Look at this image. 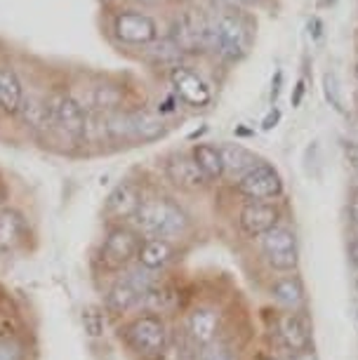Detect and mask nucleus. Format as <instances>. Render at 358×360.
Listing matches in <instances>:
<instances>
[{"label": "nucleus", "mask_w": 358, "mask_h": 360, "mask_svg": "<svg viewBox=\"0 0 358 360\" xmlns=\"http://www.w3.org/2000/svg\"><path fill=\"white\" fill-rule=\"evenodd\" d=\"M304 85H307L304 80H300V83H297L295 94H293V106H300L302 104V97H304V92H307V87H304Z\"/></svg>", "instance_id": "2f4dec72"}, {"label": "nucleus", "mask_w": 358, "mask_h": 360, "mask_svg": "<svg viewBox=\"0 0 358 360\" xmlns=\"http://www.w3.org/2000/svg\"><path fill=\"white\" fill-rule=\"evenodd\" d=\"M141 205V193L139 186L132 184V181H120V184L113 188L106 198V207L104 212L111 219H132L137 214V210Z\"/></svg>", "instance_id": "f8f14e48"}, {"label": "nucleus", "mask_w": 358, "mask_h": 360, "mask_svg": "<svg viewBox=\"0 0 358 360\" xmlns=\"http://www.w3.org/2000/svg\"><path fill=\"white\" fill-rule=\"evenodd\" d=\"M165 174L174 186L188 188V191L203 186L207 181L198 169V165H196V160L188 158V155H172V158L165 162Z\"/></svg>", "instance_id": "ddd939ff"}, {"label": "nucleus", "mask_w": 358, "mask_h": 360, "mask_svg": "<svg viewBox=\"0 0 358 360\" xmlns=\"http://www.w3.org/2000/svg\"><path fill=\"white\" fill-rule=\"evenodd\" d=\"M279 120H281V111H279V108H271L269 115L264 118V123H262V127H264V130H271V127H276Z\"/></svg>", "instance_id": "c85d7f7f"}, {"label": "nucleus", "mask_w": 358, "mask_h": 360, "mask_svg": "<svg viewBox=\"0 0 358 360\" xmlns=\"http://www.w3.org/2000/svg\"><path fill=\"white\" fill-rule=\"evenodd\" d=\"M276 330H279L281 342L293 353H304L312 349V335H309L307 323H304V318L297 311L281 314L279 321H276Z\"/></svg>", "instance_id": "9b49d317"}, {"label": "nucleus", "mask_w": 358, "mask_h": 360, "mask_svg": "<svg viewBox=\"0 0 358 360\" xmlns=\"http://www.w3.org/2000/svg\"><path fill=\"white\" fill-rule=\"evenodd\" d=\"M262 252H264L269 266L276 271H295L300 255H297V238L290 229L276 226L262 236Z\"/></svg>", "instance_id": "0eeeda50"}, {"label": "nucleus", "mask_w": 358, "mask_h": 360, "mask_svg": "<svg viewBox=\"0 0 358 360\" xmlns=\"http://www.w3.org/2000/svg\"><path fill=\"white\" fill-rule=\"evenodd\" d=\"M356 318H358V314H356Z\"/></svg>", "instance_id": "a19ab883"}, {"label": "nucleus", "mask_w": 358, "mask_h": 360, "mask_svg": "<svg viewBox=\"0 0 358 360\" xmlns=\"http://www.w3.org/2000/svg\"><path fill=\"white\" fill-rule=\"evenodd\" d=\"M349 217H351V221L358 226V193H354L349 198Z\"/></svg>", "instance_id": "7c9ffc66"}, {"label": "nucleus", "mask_w": 358, "mask_h": 360, "mask_svg": "<svg viewBox=\"0 0 358 360\" xmlns=\"http://www.w3.org/2000/svg\"><path fill=\"white\" fill-rule=\"evenodd\" d=\"M238 191L255 202L271 200V198H279L283 193V179L274 165L257 162L250 172H245L238 179Z\"/></svg>", "instance_id": "423d86ee"}, {"label": "nucleus", "mask_w": 358, "mask_h": 360, "mask_svg": "<svg viewBox=\"0 0 358 360\" xmlns=\"http://www.w3.org/2000/svg\"><path fill=\"white\" fill-rule=\"evenodd\" d=\"M354 288H356V295H358V278H356V281H354Z\"/></svg>", "instance_id": "58836bf2"}, {"label": "nucleus", "mask_w": 358, "mask_h": 360, "mask_svg": "<svg viewBox=\"0 0 358 360\" xmlns=\"http://www.w3.org/2000/svg\"><path fill=\"white\" fill-rule=\"evenodd\" d=\"M347 252H349L351 264H354V266L358 269V238H356V240H351V243H349V250H347Z\"/></svg>", "instance_id": "473e14b6"}, {"label": "nucleus", "mask_w": 358, "mask_h": 360, "mask_svg": "<svg viewBox=\"0 0 358 360\" xmlns=\"http://www.w3.org/2000/svg\"><path fill=\"white\" fill-rule=\"evenodd\" d=\"M0 360H22V346L15 339H0Z\"/></svg>", "instance_id": "bb28decb"}, {"label": "nucleus", "mask_w": 358, "mask_h": 360, "mask_svg": "<svg viewBox=\"0 0 358 360\" xmlns=\"http://www.w3.org/2000/svg\"><path fill=\"white\" fill-rule=\"evenodd\" d=\"M47 113H50V123L59 127L66 137L80 139L87 130V115L83 104L66 92L52 94L50 101H47Z\"/></svg>", "instance_id": "20e7f679"}, {"label": "nucleus", "mask_w": 358, "mask_h": 360, "mask_svg": "<svg viewBox=\"0 0 358 360\" xmlns=\"http://www.w3.org/2000/svg\"><path fill=\"white\" fill-rule=\"evenodd\" d=\"M120 99H123V94H120V90H116V87H94L92 90V106L99 108V111H111V108H118L120 106Z\"/></svg>", "instance_id": "b1692460"}, {"label": "nucleus", "mask_w": 358, "mask_h": 360, "mask_svg": "<svg viewBox=\"0 0 358 360\" xmlns=\"http://www.w3.org/2000/svg\"><path fill=\"white\" fill-rule=\"evenodd\" d=\"M269 360H279V358H269Z\"/></svg>", "instance_id": "ea45409f"}, {"label": "nucleus", "mask_w": 358, "mask_h": 360, "mask_svg": "<svg viewBox=\"0 0 358 360\" xmlns=\"http://www.w3.org/2000/svg\"><path fill=\"white\" fill-rule=\"evenodd\" d=\"M141 236L130 226H113L104 238V245H101L99 259L104 264V269L109 271H120L127 269L130 264L137 259L139 248H141Z\"/></svg>", "instance_id": "7ed1b4c3"}, {"label": "nucleus", "mask_w": 358, "mask_h": 360, "mask_svg": "<svg viewBox=\"0 0 358 360\" xmlns=\"http://www.w3.org/2000/svg\"><path fill=\"white\" fill-rule=\"evenodd\" d=\"M170 83L179 99H184L188 106H207L212 99L210 85L203 80L198 73L186 69V66H174L170 71Z\"/></svg>", "instance_id": "1a4fd4ad"}, {"label": "nucleus", "mask_w": 358, "mask_h": 360, "mask_svg": "<svg viewBox=\"0 0 358 360\" xmlns=\"http://www.w3.org/2000/svg\"><path fill=\"white\" fill-rule=\"evenodd\" d=\"M132 221L137 226V233H144L148 238H163V240L181 236L188 226L186 212L167 198L141 200Z\"/></svg>", "instance_id": "f257e3e1"}, {"label": "nucleus", "mask_w": 358, "mask_h": 360, "mask_svg": "<svg viewBox=\"0 0 358 360\" xmlns=\"http://www.w3.org/2000/svg\"><path fill=\"white\" fill-rule=\"evenodd\" d=\"M132 123V141H156L165 134L163 118L151 111H134L130 113Z\"/></svg>", "instance_id": "a211bd4d"}, {"label": "nucleus", "mask_w": 358, "mask_h": 360, "mask_svg": "<svg viewBox=\"0 0 358 360\" xmlns=\"http://www.w3.org/2000/svg\"><path fill=\"white\" fill-rule=\"evenodd\" d=\"M144 299H146L148 309L156 311V314H160V311H172L177 307V292L172 288H167V285H153L144 295Z\"/></svg>", "instance_id": "5701e85b"}, {"label": "nucleus", "mask_w": 358, "mask_h": 360, "mask_svg": "<svg viewBox=\"0 0 358 360\" xmlns=\"http://www.w3.org/2000/svg\"><path fill=\"white\" fill-rule=\"evenodd\" d=\"M83 325L90 337H101V332H104V316H101L97 309L87 307L83 309Z\"/></svg>", "instance_id": "a878e982"}, {"label": "nucleus", "mask_w": 358, "mask_h": 360, "mask_svg": "<svg viewBox=\"0 0 358 360\" xmlns=\"http://www.w3.org/2000/svg\"><path fill=\"white\" fill-rule=\"evenodd\" d=\"M238 3H243V5H255V3H260V0H238Z\"/></svg>", "instance_id": "4c0bfd02"}, {"label": "nucleus", "mask_w": 358, "mask_h": 360, "mask_svg": "<svg viewBox=\"0 0 358 360\" xmlns=\"http://www.w3.org/2000/svg\"><path fill=\"white\" fill-rule=\"evenodd\" d=\"M24 104V85L17 71L10 66H0V108L5 113H19Z\"/></svg>", "instance_id": "2eb2a0df"}, {"label": "nucleus", "mask_w": 358, "mask_h": 360, "mask_svg": "<svg viewBox=\"0 0 358 360\" xmlns=\"http://www.w3.org/2000/svg\"><path fill=\"white\" fill-rule=\"evenodd\" d=\"M217 328H219V318L212 309H198L188 318V332H191L193 342L200 346L212 344L215 335H217Z\"/></svg>", "instance_id": "6ab92c4d"}, {"label": "nucleus", "mask_w": 358, "mask_h": 360, "mask_svg": "<svg viewBox=\"0 0 358 360\" xmlns=\"http://www.w3.org/2000/svg\"><path fill=\"white\" fill-rule=\"evenodd\" d=\"M8 186H5L3 176H0V210H5V202H8Z\"/></svg>", "instance_id": "72a5a7b5"}, {"label": "nucleus", "mask_w": 358, "mask_h": 360, "mask_svg": "<svg viewBox=\"0 0 358 360\" xmlns=\"http://www.w3.org/2000/svg\"><path fill=\"white\" fill-rule=\"evenodd\" d=\"M127 346L144 358H158L167 349V330L158 316H139L125 328Z\"/></svg>", "instance_id": "f03ea898"}, {"label": "nucleus", "mask_w": 358, "mask_h": 360, "mask_svg": "<svg viewBox=\"0 0 358 360\" xmlns=\"http://www.w3.org/2000/svg\"><path fill=\"white\" fill-rule=\"evenodd\" d=\"M344 155H347V160L358 169V144H354V141H347V144H344Z\"/></svg>", "instance_id": "cd10ccee"}, {"label": "nucleus", "mask_w": 358, "mask_h": 360, "mask_svg": "<svg viewBox=\"0 0 358 360\" xmlns=\"http://www.w3.org/2000/svg\"><path fill=\"white\" fill-rule=\"evenodd\" d=\"M293 360H316L314 351H304V353H293Z\"/></svg>", "instance_id": "f704fd0d"}, {"label": "nucleus", "mask_w": 358, "mask_h": 360, "mask_svg": "<svg viewBox=\"0 0 358 360\" xmlns=\"http://www.w3.org/2000/svg\"><path fill=\"white\" fill-rule=\"evenodd\" d=\"M309 24H314V31H309V33H314V38H321V22L319 19H314V22H309Z\"/></svg>", "instance_id": "c9c22d12"}, {"label": "nucleus", "mask_w": 358, "mask_h": 360, "mask_svg": "<svg viewBox=\"0 0 358 360\" xmlns=\"http://www.w3.org/2000/svg\"><path fill=\"white\" fill-rule=\"evenodd\" d=\"M174 257V248L170 240H163V238H146L139 248L137 262L139 266H144L148 271H158L163 269L165 264H170Z\"/></svg>", "instance_id": "dca6fc26"}, {"label": "nucleus", "mask_w": 358, "mask_h": 360, "mask_svg": "<svg viewBox=\"0 0 358 360\" xmlns=\"http://www.w3.org/2000/svg\"><path fill=\"white\" fill-rule=\"evenodd\" d=\"M203 360H234L229 353H224V351H215V349H210V351H205L203 353Z\"/></svg>", "instance_id": "c756f323"}, {"label": "nucleus", "mask_w": 358, "mask_h": 360, "mask_svg": "<svg viewBox=\"0 0 358 360\" xmlns=\"http://www.w3.org/2000/svg\"><path fill=\"white\" fill-rule=\"evenodd\" d=\"M137 3H141V5H156V3H160V0H137Z\"/></svg>", "instance_id": "e433bc0d"}, {"label": "nucleus", "mask_w": 358, "mask_h": 360, "mask_svg": "<svg viewBox=\"0 0 358 360\" xmlns=\"http://www.w3.org/2000/svg\"><path fill=\"white\" fill-rule=\"evenodd\" d=\"M24 217L17 210H0V252H8L22 240Z\"/></svg>", "instance_id": "4be33fe9"}, {"label": "nucleus", "mask_w": 358, "mask_h": 360, "mask_svg": "<svg viewBox=\"0 0 358 360\" xmlns=\"http://www.w3.org/2000/svg\"><path fill=\"white\" fill-rule=\"evenodd\" d=\"M191 158L196 160V165L203 172L205 179H219L224 176V162H222V153H219V146H212V144H196L193 151H191Z\"/></svg>", "instance_id": "aec40b11"}, {"label": "nucleus", "mask_w": 358, "mask_h": 360, "mask_svg": "<svg viewBox=\"0 0 358 360\" xmlns=\"http://www.w3.org/2000/svg\"><path fill=\"white\" fill-rule=\"evenodd\" d=\"M274 299L286 307L288 311H297L304 304V285L297 276H286V278H279L274 283Z\"/></svg>", "instance_id": "412c9836"}, {"label": "nucleus", "mask_w": 358, "mask_h": 360, "mask_svg": "<svg viewBox=\"0 0 358 360\" xmlns=\"http://www.w3.org/2000/svg\"><path fill=\"white\" fill-rule=\"evenodd\" d=\"M113 33L125 45H148L158 38V24L144 12L123 10L113 17Z\"/></svg>", "instance_id": "6e6552de"}, {"label": "nucleus", "mask_w": 358, "mask_h": 360, "mask_svg": "<svg viewBox=\"0 0 358 360\" xmlns=\"http://www.w3.org/2000/svg\"><path fill=\"white\" fill-rule=\"evenodd\" d=\"M323 94H326L328 104L335 108L337 113H344V97H342V85L333 71H328L323 76Z\"/></svg>", "instance_id": "393cba45"}, {"label": "nucleus", "mask_w": 358, "mask_h": 360, "mask_svg": "<svg viewBox=\"0 0 358 360\" xmlns=\"http://www.w3.org/2000/svg\"><path fill=\"white\" fill-rule=\"evenodd\" d=\"M279 219H281V212L271 202H248V205L241 210L238 224L245 236L262 238L271 229L279 226Z\"/></svg>", "instance_id": "9d476101"}, {"label": "nucleus", "mask_w": 358, "mask_h": 360, "mask_svg": "<svg viewBox=\"0 0 358 360\" xmlns=\"http://www.w3.org/2000/svg\"><path fill=\"white\" fill-rule=\"evenodd\" d=\"M250 47V29L238 15H222L215 22V50L229 59H241Z\"/></svg>", "instance_id": "39448f33"}, {"label": "nucleus", "mask_w": 358, "mask_h": 360, "mask_svg": "<svg viewBox=\"0 0 358 360\" xmlns=\"http://www.w3.org/2000/svg\"><path fill=\"white\" fill-rule=\"evenodd\" d=\"M141 297L144 295L134 288L130 278L123 276L111 285L109 295H106V309H109L111 314H127V311L134 309L141 302Z\"/></svg>", "instance_id": "4468645a"}, {"label": "nucleus", "mask_w": 358, "mask_h": 360, "mask_svg": "<svg viewBox=\"0 0 358 360\" xmlns=\"http://www.w3.org/2000/svg\"><path fill=\"white\" fill-rule=\"evenodd\" d=\"M219 153H222V162H224V174L229 172V174L238 176V179L260 162L255 158L252 151H248V148L241 144H222Z\"/></svg>", "instance_id": "f3484780"}]
</instances>
